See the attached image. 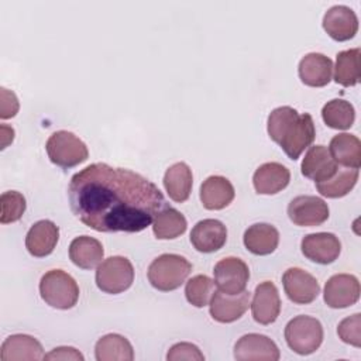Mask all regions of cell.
<instances>
[{
	"label": "cell",
	"mask_w": 361,
	"mask_h": 361,
	"mask_svg": "<svg viewBox=\"0 0 361 361\" xmlns=\"http://www.w3.org/2000/svg\"><path fill=\"white\" fill-rule=\"evenodd\" d=\"M72 213L87 227L102 233H138L166 207L155 183L142 175L92 164L75 173L68 186Z\"/></svg>",
	"instance_id": "cell-1"
},
{
	"label": "cell",
	"mask_w": 361,
	"mask_h": 361,
	"mask_svg": "<svg viewBox=\"0 0 361 361\" xmlns=\"http://www.w3.org/2000/svg\"><path fill=\"white\" fill-rule=\"evenodd\" d=\"M192 272V264L178 254H162L157 257L148 267L149 283L161 290L171 292L178 289Z\"/></svg>",
	"instance_id": "cell-2"
},
{
	"label": "cell",
	"mask_w": 361,
	"mask_h": 361,
	"mask_svg": "<svg viewBox=\"0 0 361 361\" xmlns=\"http://www.w3.org/2000/svg\"><path fill=\"white\" fill-rule=\"evenodd\" d=\"M39 295L51 307L68 310L78 303L79 286L68 272L51 269L39 281Z\"/></svg>",
	"instance_id": "cell-3"
},
{
	"label": "cell",
	"mask_w": 361,
	"mask_h": 361,
	"mask_svg": "<svg viewBox=\"0 0 361 361\" xmlns=\"http://www.w3.org/2000/svg\"><path fill=\"white\" fill-rule=\"evenodd\" d=\"M323 326L312 316H296L285 327V340L288 347L299 355L313 354L323 341Z\"/></svg>",
	"instance_id": "cell-4"
},
{
	"label": "cell",
	"mask_w": 361,
	"mask_h": 361,
	"mask_svg": "<svg viewBox=\"0 0 361 361\" xmlns=\"http://www.w3.org/2000/svg\"><path fill=\"white\" fill-rule=\"evenodd\" d=\"M45 149L49 161L65 169L85 162L89 157L86 144L78 135L66 130H59L51 134L47 140Z\"/></svg>",
	"instance_id": "cell-5"
},
{
	"label": "cell",
	"mask_w": 361,
	"mask_h": 361,
	"mask_svg": "<svg viewBox=\"0 0 361 361\" xmlns=\"http://www.w3.org/2000/svg\"><path fill=\"white\" fill-rule=\"evenodd\" d=\"M134 282V268L128 258L114 255L103 259L96 269L97 288L110 295L127 290Z\"/></svg>",
	"instance_id": "cell-6"
},
{
	"label": "cell",
	"mask_w": 361,
	"mask_h": 361,
	"mask_svg": "<svg viewBox=\"0 0 361 361\" xmlns=\"http://www.w3.org/2000/svg\"><path fill=\"white\" fill-rule=\"evenodd\" d=\"M214 285L217 289L227 295H238L245 290L250 269L248 265L237 257H226L220 259L213 269Z\"/></svg>",
	"instance_id": "cell-7"
},
{
	"label": "cell",
	"mask_w": 361,
	"mask_h": 361,
	"mask_svg": "<svg viewBox=\"0 0 361 361\" xmlns=\"http://www.w3.org/2000/svg\"><path fill=\"white\" fill-rule=\"evenodd\" d=\"M330 210L327 203L312 195H300L288 204V217L299 227H314L329 219Z\"/></svg>",
	"instance_id": "cell-8"
},
{
	"label": "cell",
	"mask_w": 361,
	"mask_h": 361,
	"mask_svg": "<svg viewBox=\"0 0 361 361\" xmlns=\"http://www.w3.org/2000/svg\"><path fill=\"white\" fill-rule=\"evenodd\" d=\"M360 282L351 274H336L324 285L323 299L331 309H344L353 306L360 299Z\"/></svg>",
	"instance_id": "cell-9"
},
{
	"label": "cell",
	"mask_w": 361,
	"mask_h": 361,
	"mask_svg": "<svg viewBox=\"0 0 361 361\" xmlns=\"http://www.w3.org/2000/svg\"><path fill=\"white\" fill-rule=\"evenodd\" d=\"M286 296L296 305H307L316 300L320 293L317 279L302 268H289L282 275Z\"/></svg>",
	"instance_id": "cell-10"
},
{
	"label": "cell",
	"mask_w": 361,
	"mask_h": 361,
	"mask_svg": "<svg viewBox=\"0 0 361 361\" xmlns=\"http://www.w3.org/2000/svg\"><path fill=\"white\" fill-rule=\"evenodd\" d=\"M300 250L307 259L327 265L338 258L341 243L333 233H313L302 238Z\"/></svg>",
	"instance_id": "cell-11"
},
{
	"label": "cell",
	"mask_w": 361,
	"mask_h": 361,
	"mask_svg": "<svg viewBox=\"0 0 361 361\" xmlns=\"http://www.w3.org/2000/svg\"><path fill=\"white\" fill-rule=\"evenodd\" d=\"M279 357L281 353L278 345L264 334H244L234 345V358L237 361H278Z\"/></svg>",
	"instance_id": "cell-12"
},
{
	"label": "cell",
	"mask_w": 361,
	"mask_h": 361,
	"mask_svg": "<svg viewBox=\"0 0 361 361\" xmlns=\"http://www.w3.org/2000/svg\"><path fill=\"white\" fill-rule=\"evenodd\" d=\"M251 305L252 319L259 324L274 323L281 313V298L276 286L271 281L257 285Z\"/></svg>",
	"instance_id": "cell-13"
},
{
	"label": "cell",
	"mask_w": 361,
	"mask_h": 361,
	"mask_svg": "<svg viewBox=\"0 0 361 361\" xmlns=\"http://www.w3.org/2000/svg\"><path fill=\"white\" fill-rule=\"evenodd\" d=\"M250 292L244 290L238 295H227L214 290L210 299V316L219 323H233L238 320L250 306Z\"/></svg>",
	"instance_id": "cell-14"
},
{
	"label": "cell",
	"mask_w": 361,
	"mask_h": 361,
	"mask_svg": "<svg viewBox=\"0 0 361 361\" xmlns=\"http://www.w3.org/2000/svg\"><path fill=\"white\" fill-rule=\"evenodd\" d=\"M323 28L334 41H348L358 31V18L347 6H333L323 16Z\"/></svg>",
	"instance_id": "cell-15"
},
{
	"label": "cell",
	"mask_w": 361,
	"mask_h": 361,
	"mask_svg": "<svg viewBox=\"0 0 361 361\" xmlns=\"http://www.w3.org/2000/svg\"><path fill=\"white\" fill-rule=\"evenodd\" d=\"M227 241L226 226L216 219H204L197 221L190 231V243L200 252H214Z\"/></svg>",
	"instance_id": "cell-16"
},
{
	"label": "cell",
	"mask_w": 361,
	"mask_h": 361,
	"mask_svg": "<svg viewBox=\"0 0 361 361\" xmlns=\"http://www.w3.org/2000/svg\"><path fill=\"white\" fill-rule=\"evenodd\" d=\"M337 169V162L331 158L329 148L324 145L310 147L300 165L302 175L314 180V183L330 179L334 176Z\"/></svg>",
	"instance_id": "cell-17"
},
{
	"label": "cell",
	"mask_w": 361,
	"mask_h": 361,
	"mask_svg": "<svg viewBox=\"0 0 361 361\" xmlns=\"http://www.w3.org/2000/svg\"><path fill=\"white\" fill-rule=\"evenodd\" d=\"M44 348L41 343L28 334L8 336L0 347L1 361H31L44 360Z\"/></svg>",
	"instance_id": "cell-18"
},
{
	"label": "cell",
	"mask_w": 361,
	"mask_h": 361,
	"mask_svg": "<svg viewBox=\"0 0 361 361\" xmlns=\"http://www.w3.org/2000/svg\"><path fill=\"white\" fill-rule=\"evenodd\" d=\"M333 62L329 56L319 52L306 54L298 66V73L306 86L323 87L331 80Z\"/></svg>",
	"instance_id": "cell-19"
},
{
	"label": "cell",
	"mask_w": 361,
	"mask_h": 361,
	"mask_svg": "<svg viewBox=\"0 0 361 361\" xmlns=\"http://www.w3.org/2000/svg\"><path fill=\"white\" fill-rule=\"evenodd\" d=\"M58 238V226L51 220H39L28 230L25 235V248L32 257L42 258L55 250Z\"/></svg>",
	"instance_id": "cell-20"
},
{
	"label": "cell",
	"mask_w": 361,
	"mask_h": 361,
	"mask_svg": "<svg viewBox=\"0 0 361 361\" xmlns=\"http://www.w3.org/2000/svg\"><path fill=\"white\" fill-rule=\"evenodd\" d=\"M290 180L289 169L279 162H265L252 175V185L259 195H275L285 189Z\"/></svg>",
	"instance_id": "cell-21"
},
{
	"label": "cell",
	"mask_w": 361,
	"mask_h": 361,
	"mask_svg": "<svg viewBox=\"0 0 361 361\" xmlns=\"http://www.w3.org/2000/svg\"><path fill=\"white\" fill-rule=\"evenodd\" d=\"M316 137V128L313 117L309 113L299 114L292 131L279 144L281 148L290 159H298L300 154L312 145Z\"/></svg>",
	"instance_id": "cell-22"
},
{
	"label": "cell",
	"mask_w": 361,
	"mask_h": 361,
	"mask_svg": "<svg viewBox=\"0 0 361 361\" xmlns=\"http://www.w3.org/2000/svg\"><path fill=\"white\" fill-rule=\"evenodd\" d=\"M235 196L231 182L220 175L209 176L200 186V202L207 210H221L227 207Z\"/></svg>",
	"instance_id": "cell-23"
},
{
	"label": "cell",
	"mask_w": 361,
	"mask_h": 361,
	"mask_svg": "<svg viewBox=\"0 0 361 361\" xmlns=\"http://www.w3.org/2000/svg\"><path fill=\"white\" fill-rule=\"evenodd\" d=\"M243 241L254 255H269L279 244V231L272 224L255 223L245 230Z\"/></svg>",
	"instance_id": "cell-24"
},
{
	"label": "cell",
	"mask_w": 361,
	"mask_h": 361,
	"mask_svg": "<svg viewBox=\"0 0 361 361\" xmlns=\"http://www.w3.org/2000/svg\"><path fill=\"white\" fill-rule=\"evenodd\" d=\"M193 185L192 169L185 162H176L171 165L164 175V188L168 196L178 203L186 202L190 196Z\"/></svg>",
	"instance_id": "cell-25"
},
{
	"label": "cell",
	"mask_w": 361,
	"mask_h": 361,
	"mask_svg": "<svg viewBox=\"0 0 361 361\" xmlns=\"http://www.w3.org/2000/svg\"><path fill=\"white\" fill-rule=\"evenodd\" d=\"M329 152L337 165L358 169L361 166V141L354 134L341 133L331 138Z\"/></svg>",
	"instance_id": "cell-26"
},
{
	"label": "cell",
	"mask_w": 361,
	"mask_h": 361,
	"mask_svg": "<svg viewBox=\"0 0 361 361\" xmlns=\"http://www.w3.org/2000/svg\"><path fill=\"white\" fill-rule=\"evenodd\" d=\"M103 255L104 251L102 243L89 235L76 237L69 245L71 261L82 269H93L97 267L102 262Z\"/></svg>",
	"instance_id": "cell-27"
},
{
	"label": "cell",
	"mask_w": 361,
	"mask_h": 361,
	"mask_svg": "<svg viewBox=\"0 0 361 361\" xmlns=\"http://www.w3.org/2000/svg\"><path fill=\"white\" fill-rule=\"evenodd\" d=\"M94 357L97 361H133L134 350L124 336L110 333L97 340Z\"/></svg>",
	"instance_id": "cell-28"
},
{
	"label": "cell",
	"mask_w": 361,
	"mask_h": 361,
	"mask_svg": "<svg viewBox=\"0 0 361 361\" xmlns=\"http://www.w3.org/2000/svg\"><path fill=\"white\" fill-rule=\"evenodd\" d=\"M188 221L185 216L173 209L164 207L152 221V231L158 240H173L186 231Z\"/></svg>",
	"instance_id": "cell-29"
},
{
	"label": "cell",
	"mask_w": 361,
	"mask_h": 361,
	"mask_svg": "<svg viewBox=\"0 0 361 361\" xmlns=\"http://www.w3.org/2000/svg\"><path fill=\"white\" fill-rule=\"evenodd\" d=\"M360 48H351L345 51H340L336 55V66H334V80L336 83L350 87L355 86L361 79L360 72Z\"/></svg>",
	"instance_id": "cell-30"
},
{
	"label": "cell",
	"mask_w": 361,
	"mask_h": 361,
	"mask_svg": "<svg viewBox=\"0 0 361 361\" xmlns=\"http://www.w3.org/2000/svg\"><path fill=\"white\" fill-rule=\"evenodd\" d=\"M358 169L347 168V169H337L334 176L324 182H317L316 189L322 196L337 199L348 195L358 180Z\"/></svg>",
	"instance_id": "cell-31"
},
{
	"label": "cell",
	"mask_w": 361,
	"mask_h": 361,
	"mask_svg": "<svg viewBox=\"0 0 361 361\" xmlns=\"http://www.w3.org/2000/svg\"><path fill=\"white\" fill-rule=\"evenodd\" d=\"M298 118H299L298 110L290 106H281L274 109L269 113L268 121H267V131L269 138L274 142L281 144L282 140L292 131Z\"/></svg>",
	"instance_id": "cell-32"
},
{
	"label": "cell",
	"mask_w": 361,
	"mask_h": 361,
	"mask_svg": "<svg viewBox=\"0 0 361 361\" xmlns=\"http://www.w3.org/2000/svg\"><path fill=\"white\" fill-rule=\"evenodd\" d=\"M322 118L330 128L347 130L354 124L355 110L350 102L333 99L323 106Z\"/></svg>",
	"instance_id": "cell-33"
},
{
	"label": "cell",
	"mask_w": 361,
	"mask_h": 361,
	"mask_svg": "<svg viewBox=\"0 0 361 361\" xmlns=\"http://www.w3.org/2000/svg\"><path fill=\"white\" fill-rule=\"evenodd\" d=\"M214 293V281L207 275H195L186 282V300L195 307H204L210 303Z\"/></svg>",
	"instance_id": "cell-34"
},
{
	"label": "cell",
	"mask_w": 361,
	"mask_h": 361,
	"mask_svg": "<svg viewBox=\"0 0 361 361\" xmlns=\"http://www.w3.org/2000/svg\"><path fill=\"white\" fill-rule=\"evenodd\" d=\"M0 206H1V214H0V223L8 224L18 221L27 207L25 197L17 192V190H7L3 192L0 196Z\"/></svg>",
	"instance_id": "cell-35"
},
{
	"label": "cell",
	"mask_w": 361,
	"mask_h": 361,
	"mask_svg": "<svg viewBox=\"0 0 361 361\" xmlns=\"http://www.w3.org/2000/svg\"><path fill=\"white\" fill-rule=\"evenodd\" d=\"M337 334L341 338V341L360 348L361 347V314L355 313L350 317L343 319L338 323Z\"/></svg>",
	"instance_id": "cell-36"
},
{
	"label": "cell",
	"mask_w": 361,
	"mask_h": 361,
	"mask_svg": "<svg viewBox=\"0 0 361 361\" xmlns=\"http://www.w3.org/2000/svg\"><path fill=\"white\" fill-rule=\"evenodd\" d=\"M166 360L168 361H182V360L203 361L204 355L199 350V347L192 343H176L169 348L166 354Z\"/></svg>",
	"instance_id": "cell-37"
},
{
	"label": "cell",
	"mask_w": 361,
	"mask_h": 361,
	"mask_svg": "<svg viewBox=\"0 0 361 361\" xmlns=\"http://www.w3.org/2000/svg\"><path fill=\"white\" fill-rule=\"evenodd\" d=\"M0 93H1L0 117H1L3 120L14 117V116L18 113V109H20L18 99H17L16 93L11 92V90H8V89H6V87H1V89H0Z\"/></svg>",
	"instance_id": "cell-38"
},
{
	"label": "cell",
	"mask_w": 361,
	"mask_h": 361,
	"mask_svg": "<svg viewBox=\"0 0 361 361\" xmlns=\"http://www.w3.org/2000/svg\"><path fill=\"white\" fill-rule=\"evenodd\" d=\"M44 360H63V361H83L85 357L79 353V350L73 347H56L45 354Z\"/></svg>",
	"instance_id": "cell-39"
},
{
	"label": "cell",
	"mask_w": 361,
	"mask_h": 361,
	"mask_svg": "<svg viewBox=\"0 0 361 361\" xmlns=\"http://www.w3.org/2000/svg\"><path fill=\"white\" fill-rule=\"evenodd\" d=\"M0 131H1V149H4L8 144L13 142V140H14V130H13V127L1 124Z\"/></svg>",
	"instance_id": "cell-40"
}]
</instances>
